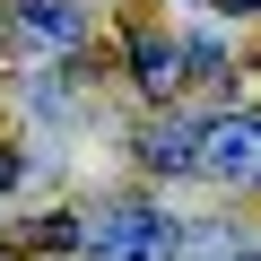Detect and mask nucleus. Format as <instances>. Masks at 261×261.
I'll return each mask as SVG.
<instances>
[{
	"label": "nucleus",
	"mask_w": 261,
	"mask_h": 261,
	"mask_svg": "<svg viewBox=\"0 0 261 261\" xmlns=\"http://www.w3.org/2000/svg\"><path fill=\"white\" fill-rule=\"evenodd\" d=\"M87 252L96 261H166L174 252V226L157 209H140V200H113V209L87 218Z\"/></svg>",
	"instance_id": "obj_1"
},
{
	"label": "nucleus",
	"mask_w": 261,
	"mask_h": 261,
	"mask_svg": "<svg viewBox=\"0 0 261 261\" xmlns=\"http://www.w3.org/2000/svg\"><path fill=\"white\" fill-rule=\"evenodd\" d=\"M261 166V122H200V174H226V183H252Z\"/></svg>",
	"instance_id": "obj_2"
},
{
	"label": "nucleus",
	"mask_w": 261,
	"mask_h": 261,
	"mask_svg": "<svg viewBox=\"0 0 261 261\" xmlns=\"http://www.w3.org/2000/svg\"><path fill=\"white\" fill-rule=\"evenodd\" d=\"M140 157H148L157 174H192V166H200V130H192V122H157L148 140H140Z\"/></svg>",
	"instance_id": "obj_3"
},
{
	"label": "nucleus",
	"mask_w": 261,
	"mask_h": 261,
	"mask_svg": "<svg viewBox=\"0 0 261 261\" xmlns=\"http://www.w3.org/2000/svg\"><path fill=\"white\" fill-rule=\"evenodd\" d=\"M18 27H35L44 44H79L87 35V9H79V0H18Z\"/></svg>",
	"instance_id": "obj_4"
},
{
	"label": "nucleus",
	"mask_w": 261,
	"mask_h": 261,
	"mask_svg": "<svg viewBox=\"0 0 261 261\" xmlns=\"http://www.w3.org/2000/svg\"><path fill=\"white\" fill-rule=\"evenodd\" d=\"M183 53L166 44V35H140V44H130V79H140V87H174L183 70H174Z\"/></svg>",
	"instance_id": "obj_5"
},
{
	"label": "nucleus",
	"mask_w": 261,
	"mask_h": 261,
	"mask_svg": "<svg viewBox=\"0 0 261 261\" xmlns=\"http://www.w3.org/2000/svg\"><path fill=\"white\" fill-rule=\"evenodd\" d=\"M218 9H235V18H261V0H218Z\"/></svg>",
	"instance_id": "obj_6"
},
{
	"label": "nucleus",
	"mask_w": 261,
	"mask_h": 261,
	"mask_svg": "<svg viewBox=\"0 0 261 261\" xmlns=\"http://www.w3.org/2000/svg\"><path fill=\"white\" fill-rule=\"evenodd\" d=\"M252 183H261V166H252Z\"/></svg>",
	"instance_id": "obj_7"
},
{
	"label": "nucleus",
	"mask_w": 261,
	"mask_h": 261,
	"mask_svg": "<svg viewBox=\"0 0 261 261\" xmlns=\"http://www.w3.org/2000/svg\"><path fill=\"white\" fill-rule=\"evenodd\" d=\"M235 261H252V252H235Z\"/></svg>",
	"instance_id": "obj_8"
}]
</instances>
